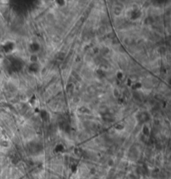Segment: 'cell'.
I'll use <instances>...</instances> for the list:
<instances>
[{
	"mask_svg": "<svg viewBox=\"0 0 171 179\" xmlns=\"http://www.w3.org/2000/svg\"><path fill=\"white\" fill-rule=\"evenodd\" d=\"M13 43L8 42L3 45V50L5 52H9V51H11L13 49Z\"/></svg>",
	"mask_w": 171,
	"mask_h": 179,
	"instance_id": "1",
	"label": "cell"
},
{
	"mask_svg": "<svg viewBox=\"0 0 171 179\" xmlns=\"http://www.w3.org/2000/svg\"><path fill=\"white\" fill-rule=\"evenodd\" d=\"M39 49V45L38 44H32L30 45V50H32V52H37Z\"/></svg>",
	"mask_w": 171,
	"mask_h": 179,
	"instance_id": "2",
	"label": "cell"
},
{
	"mask_svg": "<svg viewBox=\"0 0 171 179\" xmlns=\"http://www.w3.org/2000/svg\"><path fill=\"white\" fill-rule=\"evenodd\" d=\"M29 69H30L31 71L35 72V71H37V70H38V69H39V66H38V65L36 63H34V64H32V65H30Z\"/></svg>",
	"mask_w": 171,
	"mask_h": 179,
	"instance_id": "3",
	"label": "cell"
},
{
	"mask_svg": "<svg viewBox=\"0 0 171 179\" xmlns=\"http://www.w3.org/2000/svg\"><path fill=\"white\" fill-rule=\"evenodd\" d=\"M30 61L33 62V63H36L38 61V56L36 54H33L30 57Z\"/></svg>",
	"mask_w": 171,
	"mask_h": 179,
	"instance_id": "4",
	"label": "cell"
},
{
	"mask_svg": "<svg viewBox=\"0 0 171 179\" xmlns=\"http://www.w3.org/2000/svg\"><path fill=\"white\" fill-rule=\"evenodd\" d=\"M143 131H144V135L148 136V134H149V132H148V131H149V130H148V128L147 126H144V130H143Z\"/></svg>",
	"mask_w": 171,
	"mask_h": 179,
	"instance_id": "5",
	"label": "cell"
},
{
	"mask_svg": "<svg viewBox=\"0 0 171 179\" xmlns=\"http://www.w3.org/2000/svg\"><path fill=\"white\" fill-rule=\"evenodd\" d=\"M56 3H58L59 6H63V5H65V2L64 1H59V0H58V1L56 2Z\"/></svg>",
	"mask_w": 171,
	"mask_h": 179,
	"instance_id": "6",
	"label": "cell"
},
{
	"mask_svg": "<svg viewBox=\"0 0 171 179\" xmlns=\"http://www.w3.org/2000/svg\"><path fill=\"white\" fill-rule=\"evenodd\" d=\"M114 95L115 97H118V95H119V90L117 89H115L114 90Z\"/></svg>",
	"mask_w": 171,
	"mask_h": 179,
	"instance_id": "7",
	"label": "cell"
},
{
	"mask_svg": "<svg viewBox=\"0 0 171 179\" xmlns=\"http://www.w3.org/2000/svg\"><path fill=\"white\" fill-rule=\"evenodd\" d=\"M117 77H118L120 80H122V79H123V74L120 73V72H119V73L117 74Z\"/></svg>",
	"mask_w": 171,
	"mask_h": 179,
	"instance_id": "8",
	"label": "cell"
},
{
	"mask_svg": "<svg viewBox=\"0 0 171 179\" xmlns=\"http://www.w3.org/2000/svg\"><path fill=\"white\" fill-rule=\"evenodd\" d=\"M120 11H121V10H120V8H115V14H120Z\"/></svg>",
	"mask_w": 171,
	"mask_h": 179,
	"instance_id": "9",
	"label": "cell"
},
{
	"mask_svg": "<svg viewBox=\"0 0 171 179\" xmlns=\"http://www.w3.org/2000/svg\"><path fill=\"white\" fill-rule=\"evenodd\" d=\"M1 58H2V55H1V54H0V59H1Z\"/></svg>",
	"mask_w": 171,
	"mask_h": 179,
	"instance_id": "10",
	"label": "cell"
}]
</instances>
